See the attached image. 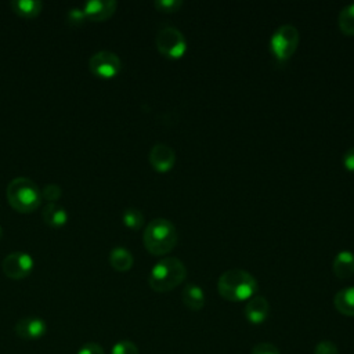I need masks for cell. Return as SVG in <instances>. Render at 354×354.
I'll return each mask as SVG.
<instances>
[{"label":"cell","instance_id":"cell-11","mask_svg":"<svg viewBox=\"0 0 354 354\" xmlns=\"http://www.w3.org/2000/svg\"><path fill=\"white\" fill-rule=\"evenodd\" d=\"M118 8V3L115 0H91L84 3L83 12L88 21L101 22L111 18Z\"/></svg>","mask_w":354,"mask_h":354},{"label":"cell","instance_id":"cell-22","mask_svg":"<svg viewBox=\"0 0 354 354\" xmlns=\"http://www.w3.org/2000/svg\"><path fill=\"white\" fill-rule=\"evenodd\" d=\"M61 195H62V189L57 184H47L41 191V199L50 203H55L61 198Z\"/></svg>","mask_w":354,"mask_h":354},{"label":"cell","instance_id":"cell-15","mask_svg":"<svg viewBox=\"0 0 354 354\" xmlns=\"http://www.w3.org/2000/svg\"><path fill=\"white\" fill-rule=\"evenodd\" d=\"M184 306L192 311H198L205 306V293L196 283H187L181 292Z\"/></svg>","mask_w":354,"mask_h":354},{"label":"cell","instance_id":"cell-9","mask_svg":"<svg viewBox=\"0 0 354 354\" xmlns=\"http://www.w3.org/2000/svg\"><path fill=\"white\" fill-rule=\"evenodd\" d=\"M149 163L158 173H166L173 169L176 163V152L166 144H155L149 151Z\"/></svg>","mask_w":354,"mask_h":354},{"label":"cell","instance_id":"cell-17","mask_svg":"<svg viewBox=\"0 0 354 354\" xmlns=\"http://www.w3.org/2000/svg\"><path fill=\"white\" fill-rule=\"evenodd\" d=\"M133 263H134L133 254L126 248L118 246L109 252V264L113 270L119 272L129 271L133 267Z\"/></svg>","mask_w":354,"mask_h":354},{"label":"cell","instance_id":"cell-7","mask_svg":"<svg viewBox=\"0 0 354 354\" xmlns=\"http://www.w3.org/2000/svg\"><path fill=\"white\" fill-rule=\"evenodd\" d=\"M88 69L97 77L113 79L122 69V61L113 51L102 50L90 57Z\"/></svg>","mask_w":354,"mask_h":354},{"label":"cell","instance_id":"cell-20","mask_svg":"<svg viewBox=\"0 0 354 354\" xmlns=\"http://www.w3.org/2000/svg\"><path fill=\"white\" fill-rule=\"evenodd\" d=\"M123 224L130 230H140L144 224V214L137 207H127L122 214Z\"/></svg>","mask_w":354,"mask_h":354},{"label":"cell","instance_id":"cell-6","mask_svg":"<svg viewBox=\"0 0 354 354\" xmlns=\"http://www.w3.org/2000/svg\"><path fill=\"white\" fill-rule=\"evenodd\" d=\"M158 51L170 59H180L187 51V40L181 30L174 26H163L156 33Z\"/></svg>","mask_w":354,"mask_h":354},{"label":"cell","instance_id":"cell-27","mask_svg":"<svg viewBox=\"0 0 354 354\" xmlns=\"http://www.w3.org/2000/svg\"><path fill=\"white\" fill-rule=\"evenodd\" d=\"M76 354H105L102 346H100L98 343H86L83 344Z\"/></svg>","mask_w":354,"mask_h":354},{"label":"cell","instance_id":"cell-29","mask_svg":"<svg viewBox=\"0 0 354 354\" xmlns=\"http://www.w3.org/2000/svg\"><path fill=\"white\" fill-rule=\"evenodd\" d=\"M1 235H3V228H1V225H0V239H1Z\"/></svg>","mask_w":354,"mask_h":354},{"label":"cell","instance_id":"cell-2","mask_svg":"<svg viewBox=\"0 0 354 354\" xmlns=\"http://www.w3.org/2000/svg\"><path fill=\"white\" fill-rule=\"evenodd\" d=\"M177 239L176 225L167 218H153L142 234L144 246L153 256H163L171 252L177 245Z\"/></svg>","mask_w":354,"mask_h":354},{"label":"cell","instance_id":"cell-12","mask_svg":"<svg viewBox=\"0 0 354 354\" xmlns=\"http://www.w3.org/2000/svg\"><path fill=\"white\" fill-rule=\"evenodd\" d=\"M270 314V304L264 296H253L245 306V317L253 325L263 324Z\"/></svg>","mask_w":354,"mask_h":354},{"label":"cell","instance_id":"cell-23","mask_svg":"<svg viewBox=\"0 0 354 354\" xmlns=\"http://www.w3.org/2000/svg\"><path fill=\"white\" fill-rule=\"evenodd\" d=\"M155 8L160 12H176L183 7L181 0H156L153 3Z\"/></svg>","mask_w":354,"mask_h":354},{"label":"cell","instance_id":"cell-5","mask_svg":"<svg viewBox=\"0 0 354 354\" xmlns=\"http://www.w3.org/2000/svg\"><path fill=\"white\" fill-rule=\"evenodd\" d=\"M300 35L296 26L285 24L277 28L270 37V50L274 58L281 64L289 61L297 50Z\"/></svg>","mask_w":354,"mask_h":354},{"label":"cell","instance_id":"cell-26","mask_svg":"<svg viewBox=\"0 0 354 354\" xmlns=\"http://www.w3.org/2000/svg\"><path fill=\"white\" fill-rule=\"evenodd\" d=\"M252 354H281L278 347L272 343H257L252 348Z\"/></svg>","mask_w":354,"mask_h":354},{"label":"cell","instance_id":"cell-16","mask_svg":"<svg viewBox=\"0 0 354 354\" xmlns=\"http://www.w3.org/2000/svg\"><path fill=\"white\" fill-rule=\"evenodd\" d=\"M333 304L340 314L354 317V286L339 290L333 297Z\"/></svg>","mask_w":354,"mask_h":354},{"label":"cell","instance_id":"cell-10","mask_svg":"<svg viewBox=\"0 0 354 354\" xmlns=\"http://www.w3.org/2000/svg\"><path fill=\"white\" fill-rule=\"evenodd\" d=\"M14 330L17 336L24 340H37L46 335L47 325L44 319L39 317H25L15 324Z\"/></svg>","mask_w":354,"mask_h":354},{"label":"cell","instance_id":"cell-13","mask_svg":"<svg viewBox=\"0 0 354 354\" xmlns=\"http://www.w3.org/2000/svg\"><path fill=\"white\" fill-rule=\"evenodd\" d=\"M333 274L340 278H348L354 274V253L350 250H340L333 259Z\"/></svg>","mask_w":354,"mask_h":354},{"label":"cell","instance_id":"cell-8","mask_svg":"<svg viewBox=\"0 0 354 354\" xmlns=\"http://www.w3.org/2000/svg\"><path fill=\"white\" fill-rule=\"evenodd\" d=\"M35 266V260L26 252H12L8 253L1 263V270L4 275L10 279H24L26 278Z\"/></svg>","mask_w":354,"mask_h":354},{"label":"cell","instance_id":"cell-14","mask_svg":"<svg viewBox=\"0 0 354 354\" xmlns=\"http://www.w3.org/2000/svg\"><path fill=\"white\" fill-rule=\"evenodd\" d=\"M41 218L47 225L59 228L68 223V212L58 203H47L41 210Z\"/></svg>","mask_w":354,"mask_h":354},{"label":"cell","instance_id":"cell-19","mask_svg":"<svg viewBox=\"0 0 354 354\" xmlns=\"http://www.w3.org/2000/svg\"><path fill=\"white\" fill-rule=\"evenodd\" d=\"M337 25L346 36H354V3L342 8L337 17Z\"/></svg>","mask_w":354,"mask_h":354},{"label":"cell","instance_id":"cell-24","mask_svg":"<svg viewBox=\"0 0 354 354\" xmlns=\"http://www.w3.org/2000/svg\"><path fill=\"white\" fill-rule=\"evenodd\" d=\"M86 19L87 18L82 8H76V7L71 8L66 14V21H68V25H71V26H80L84 24Z\"/></svg>","mask_w":354,"mask_h":354},{"label":"cell","instance_id":"cell-1","mask_svg":"<svg viewBox=\"0 0 354 354\" xmlns=\"http://www.w3.org/2000/svg\"><path fill=\"white\" fill-rule=\"evenodd\" d=\"M256 278L241 268H231L224 271L217 279V290L220 296L228 301H245L256 296Z\"/></svg>","mask_w":354,"mask_h":354},{"label":"cell","instance_id":"cell-4","mask_svg":"<svg viewBox=\"0 0 354 354\" xmlns=\"http://www.w3.org/2000/svg\"><path fill=\"white\" fill-rule=\"evenodd\" d=\"M7 201L19 213H30L41 203L39 185L28 177H15L7 185Z\"/></svg>","mask_w":354,"mask_h":354},{"label":"cell","instance_id":"cell-25","mask_svg":"<svg viewBox=\"0 0 354 354\" xmlns=\"http://www.w3.org/2000/svg\"><path fill=\"white\" fill-rule=\"evenodd\" d=\"M314 354H339V350L333 342L322 340L315 346Z\"/></svg>","mask_w":354,"mask_h":354},{"label":"cell","instance_id":"cell-18","mask_svg":"<svg viewBox=\"0 0 354 354\" xmlns=\"http://www.w3.org/2000/svg\"><path fill=\"white\" fill-rule=\"evenodd\" d=\"M10 7L17 15L26 19H32L41 12L43 3L39 0H14L10 3Z\"/></svg>","mask_w":354,"mask_h":354},{"label":"cell","instance_id":"cell-28","mask_svg":"<svg viewBox=\"0 0 354 354\" xmlns=\"http://www.w3.org/2000/svg\"><path fill=\"white\" fill-rule=\"evenodd\" d=\"M343 166L347 171L354 173V147L347 149L343 155Z\"/></svg>","mask_w":354,"mask_h":354},{"label":"cell","instance_id":"cell-3","mask_svg":"<svg viewBox=\"0 0 354 354\" xmlns=\"http://www.w3.org/2000/svg\"><path fill=\"white\" fill-rule=\"evenodd\" d=\"M187 277V268L177 257H163L151 270L148 283L152 290L165 293L177 288Z\"/></svg>","mask_w":354,"mask_h":354},{"label":"cell","instance_id":"cell-21","mask_svg":"<svg viewBox=\"0 0 354 354\" xmlns=\"http://www.w3.org/2000/svg\"><path fill=\"white\" fill-rule=\"evenodd\" d=\"M111 354H140V351L136 343L130 340H120L116 344H113Z\"/></svg>","mask_w":354,"mask_h":354}]
</instances>
